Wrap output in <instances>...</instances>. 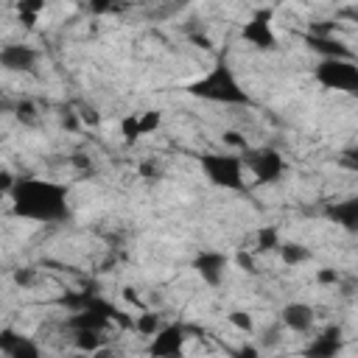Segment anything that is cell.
Instances as JSON below:
<instances>
[{"label":"cell","instance_id":"37","mask_svg":"<svg viewBox=\"0 0 358 358\" xmlns=\"http://www.w3.org/2000/svg\"><path fill=\"white\" fill-rule=\"evenodd\" d=\"M67 358H92V355H84V352H73V355H67Z\"/></svg>","mask_w":358,"mask_h":358},{"label":"cell","instance_id":"16","mask_svg":"<svg viewBox=\"0 0 358 358\" xmlns=\"http://www.w3.org/2000/svg\"><path fill=\"white\" fill-rule=\"evenodd\" d=\"M73 347L76 352H84V355H92L103 347V333L98 330H76L73 333Z\"/></svg>","mask_w":358,"mask_h":358},{"label":"cell","instance_id":"10","mask_svg":"<svg viewBox=\"0 0 358 358\" xmlns=\"http://www.w3.org/2000/svg\"><path fill=\"white\" fill-rule=\"evenodd\" d=\"M344 350V333L338 324H327L324 330H319L308 347H305V358H338Z\"/></svg>","mask_w":358,"mask_h":358},{"label":"cell","instance_id":"17","mask_svg":"<svg viewBox=\"0 0 358 358\" xmlns=\"http://www.w3.org/2000/svg\"><path fill=\"white\" fill-rule=\"evenodd\" d=\"M277 249H280V260H282L285 266H299V263L310 260V249H308V246H302V243H296V241L280 243Z\"/></svg>","mask_w":358,"mask_h":358},{"label":"cell","instance_id":"24","mask_svg":"<svg viewBox=\"0 0 358 358\" xmlns=\"http://www.w3.org/2000/svg\"><path fill=\"white\" fill-rule=\"evenodd\" d=\"M229 324L235 327V330H241V333H246V336H252L255 333V319H252V313H246V310H229Z\"/></svg>","mask_w":358,"mask_h":358},{"label":"cell","instance_id":"30","mask_svg":"<svg viewBox=\"0 0 358 358\" xmlns=\"http://www.w3.org/2000/svg\"><path fill=\"white\" fill-rule=\"evenodd\" d=\"M235 260H238V266H241L243 271H249V274H255V271H257V266H255V255H252V252H238V257H235Z\"/></svg>","mask_w":358,"mask_h":358},{"label":"cell","instance_id":"31","mask_svg":"<svg viewBox=\"0 0 358 358\" xmlns=\"http://www.w3.org/2000/svg\"><path fill=\"white\" fill-rule=\"evenodd\" d=\"M78 120H81V123H87V126H98V120H101V117H98V112H95L92 106H81Z\"/></svg>","mask_w":358,"mask_h":358},{"label":"cell","instance_id":"34","mask_svg":"<svg viewBox=\"0 0 358 358\" xmlns=\"http://www.w3.org/2000/svg\"><path fill=\"white\" fill-rule=\"evenodd\" d=\"M92 358H117V352H115L112 347H106V344H103L98 352H92Z\"/></svg>","mask_w":358,"mask_h":358},{"label":"cell","instance_id":"13","mask_svg":"<svg viewBox=\"0 0 358 358\" xmlns=\"http://www.w3.org/2000/svg\"><path fill=\"white\" fill-rule=\"evenodd\" d=\"M324 215H327V221L338 224L341 229L355 232V229H358V199L350 196V199H344V201H330V204L324 207Z\"/></svg>","mask_w":358,"mask_h":358},{"label":"cell","instance_id":"26","mask_svg":"<svg viewBox=\"0 0 358 358\" xmlns=\"http://www.w3.org/2000/svg\"><path fill=\"white\" fill-rule=\"evenodd\" d=\"M221 143H224L227 148H232V154H235V151H246V148H249L246 137H243L241 131H235V129H227V131L221 134Z\"/></svg>","mask_w":358,"mask_h":358},{"label":"cell","instance_id":"4","mask_svg":"<svg viewBox=\"0 0 358 358\" xmlns=\"http://www.w3.org/2000/svg\"><path fill=\"white\" fill-rule=\"evenodd\" d=\"M241 159H243V168L255 176L257 185H274L285 173V157L277 148H271V145L246 148Z\"/></svg>","mask_w":358,"mask_h":358},{"label":"cell","instance_id":"8","mask_svg":"<svg viewBox=\"0 0 358 358\" xmlns=\"http://www.w3.org/2000/svg\"><path fill=\"white\" fill-rule=\"evenodd\" d=\"M42 53L25 42H8L0 48V67L8 73H34L39 67Z\"/></svg>","mask_w":358,"mask_h":358},{"label":"cell","instance_id":"21","mask_svg":"<svg viewBox=\"0 0 358 358\" xmlns=\"http://www.w3.org/2000/svg\"><path fill=\"white\" fill-rule=\"evenodd\" d=\"M42 11H45V3L42 0H22V3H17V14H20V20L25 25H34Z\"/></svg>","mask_w":358,"mask_h":358},{"label":"cell","instance_id":"28","mask_svg":"<svg viewBox=\"0 0 358 358\" xmlns=\"http://www.w3.org/2000/svg\"><path fill=\"white\" fill-rule=\"evenodd\" d=\"M62 126H64L67 131H76V129L81 126L78 112H76V109H64V112H62Z\"/></svg>","mask_w":358,"mask_h":358},{"label":"cell","instance_id":"7","mask_svg":"<svg viewBox=\"0 0 358 358\" xmlns=\"http://www.w3.org/2000/svg\"><path fill=\"white\" fill-rule=\"evenodd\" d=\"M187 333H190L187 324H182V322H165L148 338V358H185Z\"/></svg>","mask_w":358,"mask_h":358},{"label":"cell","instance_id":"15","mask_svg":"<svg viewBox=\"0 0 358 358\" xmlns=\"http://www.w3.org/2000/svg\"><path fill=\"white\" fill-rule=\"evenodd\" d=\"M162 324H165L162 316H159L157 310H148V308H143L137 316H131V327H134L140 336H145V338H151Z\"/></svg>","mask_w":358,"mask_h":358},{"label":"cell","instance_id":"19","mask_svg":"<svg viewBox=\"0 0 358 358\" xmlns=\"http://www.w3.org/2000/svg\"><path fill=\"white\" fill-rule=\"evenodd\" d=\"M120 137H123V143L126 145H131V143H137L140 137H143V131H140V117L131 112V115H123L120 117Z\"/></svg>","mask_w":358,"mask_h":358},{"label":"cell","instance_id":"18","mask_svg":"<svg viewBox=\"0 0 358 358\" xmlns=\"http://www.w3.org/2000/svg\"><path fill=\"white\" fill-rule=\"evenodd\" d=\"M14 117L22 123V126H36L39 123V106L31 101V98H20L14 103Z\"/></svg>","mask_w":358,"mask_h":358},{"label":"cell","instance_id":"33","mask_svg":"<svg viewBox=\"0 0 358 358\" xmlns=\"http://www.w3.org/2000/svg\"><path fill=\"white\" fill-rule=\"evenodd\" d=\"M70 165H76L78 171H92V162H90L87 154H73V157H70Z\"/></svg>","mask_w":358,"mask_h":358},{"label":"cell","instance_id":"11","mask_svg":"<svg viewBox=\"0 0 358 358\" xmlns=\"http://www.w3.org/2000/svg\"><path fill=\"white\" fill-rule=\"evenodd\" d=\"M0 352L6 358H42V347L34 336H25L14 327L0 330Z\"/></svg>","mask_w":358,"mask_h":358},{"label":"cell","instance_id":"35","mask_svg":"<svg viewBox=\"0 0 358 358\" xmlns=\"http://www.w3.org/2000/svg\"><path fill=\"white\" fill-rule=\"evenodd\" d=\"M190 39H193V42H196V45H199V48H204V50H207V48H213V45H210V39H207V36H204V34H193V36H190Z\"/></svg>","mask_w":358,"mask_h":358},{"label":"cell","instance_id":"1","mask_svg":"<svg viewBox=\"0 0 358 358\" xmlns=\"http://www.w3.org/2000/svg\"><path fill=\"white\" fill-rule=\"evenodd\" d=\"M11 213L34 224H62L70 218V187L42 176H17L11 193Z\"/></svg>","mask_w":358,"mask_h":358},{"label":"cell","instance_id":"5","mask_svg":"<svg viewBox=\"0 0 358 358\" xmlns=\"http://www.w3.org/2000/svg\"><path fill=\"white\" fill-rule=\"evenodd\" d=\"M313 78L324 90L355 92L358 90V64H355V59H322L313 70Z\"/></svg>","mask_w":358,"mask_h":358},{"label":"cell","instance_id":"23","mask_svg":"<svg viewBox=\"0 0 358 358\" xmlns=\"http://www.w3.org/2000/svg\"><path fill=\"white\" fill-rule=\"evenodd\" d=\"M137 117H140V131H143V137H145V134H154V131L162 126V112H157V109L137 112Z\"/></svg>","mask_w":358,"mask_h":358},{"label":"cell","instance_id":"29","mask_svg":"<svg viewBox=\"0 0 358 358\" xmlns=\"http://www.w3.org/2000/svg\"><path fill=\"white\" fill-rule=\"evenodd\" d=\"M232 358H263V352L257 350V344H241V347L232 352Z\"/></svg>","mask_w":358,"mask_h":358},{"label":"cell","instance_id":"27","mask_svg":"<svg viewBox=\"0 0 358 358\" xmlns=\"http://www.w3.org/2000/svg\"><path fill=\"white\" fill-rule=\"evenodd\" d=\"M338 280H341V274H338L336 268H330V266L316 271V282H322V285H336Z\"/></svg>","mask_w":358,"mask_h":358},{"label":"cell","instance_id":"25","mask_svg":"<svg viewBox=\"0 0 358 358\" xmlns=\"http://www.w3.org/2000/svg\"><path fill=\"white\" fill-rule=\"evenodd\" d=\"M282 241H280V235H277V229L274 227H263L260 232H257V249L260 252H268V249H277Z\"/></svg>","mask_w":358,"mask_h":358},{"label":"cell","instance_id":"2","mask_svg":"<svg viewBox=\"0 0 358 358\" xmlns=\"http://www.w3.org/2000/svg\"><path fill=\"white\" fill-rule=\"evenodd\" d=\"M187 92L193 98L201 101H213V103H227V106H252V95L241 87L235 70L229 67V62L221 56L201 78L187 84Z\"/></svg>","mask_w":358,"mask_h":358},{"label":"cell","instance_id":"12","mask_svg":"<svg viewBox=\"0 0 358 358\" xmlns=\"http://www.w3.org/2000/svg\"><path fill=\"white\" fill-rule=\"evenodd\" d=\"M280 324L282 330H291V333H310L316 324V313L308 302H288L280 310Z\"/></svg>","mask_w":358,"mask_h":358},{"label":"cell","instance_id":"9","mask_svg":"<svg viewBox=\"0 0 358 358\" xmlns=\"http://www.w3.org/2000/svg\"><path fill=\"white\" fill-rule=\"evenodd\" d=\"M227 266H229V257L218 249H201L196 257H193V271L201 277L204 285L210 288H218L224 282V274H227Z\"/></svg>","mask_w":358,"mask_h":358},{"label":"cell","instance_id":"22","mask_svg":"<svg viewBox=\"0 0 358 358\" xmlns=\"http://www.w3.org/2000/svg\"><path fill=\"white\" fill-rule=\"evenodd\" d=\"M11 280H14V285L17 288H34L36 282H39V271L34 268V266H20V268H14V274H11Z\"/></svg>","mask_w":358,"mask_h":358},{"label":"cell","instance_id":"3","mask_svg":"<svg viewBox=\"0 0 358 358\" xmlns=\"http://www.w3.org/2000/svg\"><path fill=\"white\" fill-rule=\"evenodd\" d=\"M201 173L207 176L210 185L224 187V190H243L246 187V168L241 154L232 151H204L199 157Z\"/></svg>","mask_w":358,"mask_h":358},{"label":"cell","instance_id":"14","mask_svg":"<svg viewBox=\"0 0 358 358\" xmlns=\"http://www.w3.org/2000/svg\"><path fill=\"white\" fill-rule=\"evenodd\" d=\"M305 42H308V48L316 50L322 59H352V50H350L341 39H336V36H313V34H308Z\"/></svg>","mask_w":358,"mask_h":358},{"label":"cell","instance_id":"6","mask_svg":"<svg viewBox=\"0 0 358 358\" xmlns=\"http://www.w3.org/2000/svg\"><path fill=\"white\" fill-rule=\"evenodd\" d=\"M241 36L243 42H249L252 48L257 50H266V53H274L280 48V36L274 31V11L271 8H257L241 28Z\"/></svg>","mask_w":358,"mask_h":358},{"label":"cell","instance_id":"32","mask_svg":"<svg viewBox=\"0 0 358 358\" xmlns=\"http://www.w3.org/2000/svg\"><path fill=\"white\" fill-rule=\"evenodd\" d=\"M14 182H17V176L11 173V171H0V193H11V187H14Z\"/></svg>","mask_w":358,"mask_h":358},{"label":"cell","instance_id":"36","mask_svg":"<svg viewBox=\"0 0 358 358\" xmlns=\"http://www.w3.org/2000/svg\"><path fill=\"white\" fill-rule=\"evenodd\" d=\"M140 171H143V173H148V176H157V173H159V168H157L154 162H145V165H143Z\"/></svg>","mask_w":358,"mask_h":358},{"label":"cell","instance_id":"20","mask_svg":"<svg viewBox=\"0 0 358 358\" xmlns=\"http://www.w3.org/2000/svg\"><path fill=\"white\" fill-rule=\"evenodd\" d=\"M282 324H268V327H263L260 330V338H257V350L263 352V350H274V347H280L282 344Z\"/></svg>","mask_w":358,"mask_h":358}]
</instances>
